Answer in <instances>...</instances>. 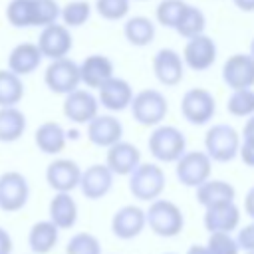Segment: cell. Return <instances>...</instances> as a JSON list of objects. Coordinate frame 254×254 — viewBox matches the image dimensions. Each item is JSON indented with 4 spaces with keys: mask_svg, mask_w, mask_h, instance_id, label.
I'll return each instance as SVG.
<instances>
[{
    "mask_svg": "<svg viewBox=\"0 0 254 254\" xmlns=\"http://www.w3.org/2000/svg\"><path fill=\"white\" fill-rule=\"evenodd\" d=\"M145 218H147V224L151 226V230L163 238L177 236L185 226L181 208L167 198L151 200V206L145 210Z\"/></svg>",
    "mask_w": 254,
    "mask_h": 254,
    "instance_id": "cell-1",
    "label": "cell"
},
{
    "mask_svg": "<svg viewBox=\"0 0 254 254\" xmlns=\"http://www.w3.org/2000/svg\"><path fill=\"white\" fill-rule=\"evenodd\" d=\"M238 149H240V135L228 123H216L204 135V153L208 155L210 161L228 163L236 159Z\"/></svg>",
    "mask_w": 254,
    "mask_h": 254,
    "instance_id": "cell-2",
    "label": "cell"
},
{
    "mask_svg": "<svg viewBox=\"0 0 254 254\" xmlns=\"http://www.w3.org/2000/svg\"><path fill=\"white\" fill-rule=\"evenodd\" d=\"M149 151L161 163H175L187 151L185 133L173 125H157L149 135Z\"/></svg>",
    "mask_w": 254,
    "mask_h": 254,
    "instance_id": "cell-3",
    "label": "cell"
},
{
    "mask_svg": "<svg viewBox=\"0 0 254 254\" xmlns=\"http://www.w3.org/2000/svg\"><path fill=\"white\" fill-rule=\"evenodd\" d=\"M129 190L139 200H155L165 189V173L155 163H139L129 173Z\"/></svg>",
    "mask_w": 254,
    "mask_h": 254,
    "instance_id": "cell-4",
    "label": "cell"
},
{
    "mask_svg": "<svg viewBox=\"0 0 254 254\" xmlns=\"http://www.w3.org/2000/svg\"><path fill=\"white\" fill-rule=\"evenodd\" d=\"M133 119L141 125H159L169 111L167 97L157 89H143L131 99Z\"/></svg>",
    "mask_w": 254,
    "mask_h": 254,
    "instance_id": "cell-5",
    "label": "cell"
},
{
    "mask_svg": "<svg viewBox=\"0 0 254 254\" xmlns=\"http://www.w3.org/2000/svg\"><path fill=\"white\" fill-rule=\"evenodd\" d=\"M44 83L52 93L65 95L79 87V64H75L71 58H60L52 60L50 65L44 71Z\"/></svg>",
    "mask_w": 254,
    "mask_h": 254,
    "instance_id": "cell-6",
    "label": "cell"
},
{
    "mask_svg": "<svg viewBox=\"0 0 254 254\" xmlns=\"http://www.w3.org/2000/svg\"><path fill=\"white\" fill-rule=\"evenodd\" d=\"M30 198L28 179L20 171H6L0 175V210L18 212Z\"/></svg>",
    "mask_w": 254,
    "mask_h": 254,
    "instance_id": "cell-7",
    "label": "cell"
},
{
    "mask_svg": "<svg viewBox=\"0 0 254 254\" xmlns=\"http://www.w3.org/2000/svg\"><path fill=\"white\" fill-rule=\"evenodd\" d=\"M36 46H38L42 58H48L52 62V60L65 58L71 52L73 38H71V32H69L67 26L54 22V24L44 26L40 30V36H38Z\"/></svg>",
    "mask_w": 254,
    "mask_h": 254,
    "instance_id": "cell-8",
    "label": "cell"
},
{
    "mask_svg": "<svg viewBox=\"0 0 254 254\" xmlns=\"http://www.w3.org/2000/svg\"><path fill=\"white\" fill-rule=\"evenodd\" d=\"M183 117L192 125H204L214 117L216 101L210 91L202 87H190L181 99Z\"/></svg>",
    "mask_w": 254,
    "mask_h": 254,
    "instance_id": "cell-9",
    "label": "cell"
},
{
    "mask_svg": "<svg viewBox=\"0 0 254 254\" xmlns=\"http://www.w3.org/2000/svg\"><path fill=\"white\" fill-rule=\"evenodd\" d=\"M210 163L212 161L204 151H185L177 159V179L185 187H198L210 179Z\"/></svg>",
    "mask_w": 254,
    "mask_h": 254,
    "instance_id": "cell-10",
    "label": "cell"
},
{
    "mask_svg": "<svg viewBox=\"0 0 254 254\" xmlns=\"http://www.w3.org/2000/svg\"><path fill=\"white\" fill-rule=\"evenodd\" d=\"M62 111L65 115V119H69L71 123L77 125H87L99 111V101L97 97L89 91V89H73L69 93H65Z\"/></svg>",
    "mask_w": 254,
    "mask_h": 254,
    "instance_id": "cell-11",
    "label": "cell"
},
{
    "mask_svg": "<svg viewBox=\"0 0 254 254\" xmlns=\"http://www.w3.org/2000/svg\"><path fill=\"white\" fill-rule=\"evenodd\" d=\"M216 60V44L210 36L198 34L194 38H189L183 50V62L192 71H204L208 69Z\"/></svg>",
    "mask_w": 254,
    "mask_h": 254,
    "instance_id": "cell-12",
    "label": "cell"
},
{
    "mask_svg": "<svg viewBox=\"0 0 254 254\" xmlns=\"http://www.w3.org/2000/svg\"><path fill=\"white\" fill-rule=\"evenodd\" d=\"M222 79L230 89L254 85V58L250 54H234L222 65Z\"/></svg>",
    "mask_w": 254,
    "mask_h": 254,
    "instance_id": "cell-13",
    "label": "cell"
},
{
    "mask_svg": "<svg viewBox=\"0 0 254 254\" xmlns=\"http://www.w3.org/2000/svg\"><path fill=\"white\" fill-rule=\"evenodd\" d=\"M81 177V169L71 159H56L46 169V183L56 192H71L77 189Z\"/></svg>",
    "mask_w": 254,
    "mask_h": 254,
    "instance_id": "cell-14",
    "label": "cell"
},
{
    "mask_svg": "<svg viewBox=\"0 0 254 254\" xmlns=\"http://www.w3.org/2000/svg\"><path fill=\"white\" fill-rule=\"evenodd\" d=\"M133 87L129 81L121 77H109L103 85L97 87V101L103 105L107 111H123L131 105L133 99Z\"/></svg>",
    "mask_w": 254,
    "mask_h": 254,
    "instance_id": "cell-15",
    "label": "cell"
},
{
    "mask_svg": "<svg viewBox=\"0 0 254 254\" xmlns=\"http://www.w3.org/2000/svg\"><path fill=\"white\" fill-rule=\"evenodd\" d=\"M113 173L109 171L107 165H91L87 167L85 171H81V177H79V190L85 198L89 200H97V198H103L111 187H113Z\"/></svg>",
    "mask_w": 254,
    "mask_h": 254,
    "instance_id": "cell-16",
    "label": "cell"
},
{
    "mask_svg": "<svg viewBox=\"0 0 254 254\" xmlns=\"http://www.w3.org/2000/svg\"><path fill=\"white\" fill-rule=\"evenodd\" d=\"M145 224H147L145 210L141 206H137V204L121 206L111 218V230L121 240H131V238L139 236L143 232Z\"/></svg>",
    "mask_w": 254,
    "mask_h": 254,
    "instance_id": "cell-17",
    "label": "cell"
},
{
    "mask_svg": "<svg viewBox=\"0 0 254 254\" xmlns=\"http://www.w3.org/2000/svg\"><path fill=\"white\" fill-rule=\"evenodd\" d=\"M153 71H155V77L159 79V83L177 85L183 79L185 62L175 50L163 48L153 56Z\"/></svg>",
    "mask_w": 254,
    "mask_h": 254,
    "instance_id": "cell-18",
    "label": "cell"
},
{
    "mask_svg": "<svg viewBox=\"0 0 254 254\" xmlns=\"http://www.w3.org/2000/svg\"><path fill=\"white\" fill-rule=\"evenodd\" d=\"M123 137V125L113 115H95L87 123V139L95 147H111L113 143L121 141Z\"/></svg>",
    "mask_w": 254,
    "mask_h": 254,
    "instance_id": "cell-19",
    "label": "cell"
},
{
    "mask_svg": "<svg viewBox=\"0 0 254 254\" xmlns=\"http://www.w3.org/2000/svg\"><path fill=\"white\" fill-rule=\"evenodd\" d=\"M202 224L208 232H232L240 224V210L234 204V200L208 206Z\"/></svg>",
    "mask_w": 254,
    "mask_h": 254,
    "instance_id": "cell-20",
    "label": "cell"
},
{
    "mask_svg": "<svg viewBox=\"0 0 254 254\" xmlns=\"http://www.w3.org/2000/svg\"><path fill=\"white\" fill-rule=\"evenodd\" d=\"M139 163H141V153L133 143L117 141L111 147H107L105 165L113 175H129Z\"/></svg>",
    "mask_w": 254,
    "mask_h": 254,
    "instance_id": "cell-21",
    "label": "cell"
},
{
    "mask_svg": "<svg viewBox=\"0 0 254 254\" xmlns=\"http://www.w3.org/2000/svg\"><path fill=\"white\" fill-rule=\"evenodd\" d=\"M113 77V62L103 54H91L79 64V79L83 85L97 89Z\"/></svg>",
    "mask_w": 254,
    "mask_h": 254,
    "instance_id": "cell-22",
    "label": "cell"
},
{
    "mask_svg": "<svg viewBox=\"0 0 254 254\" xmlns=\"http://www.w3.org/2000/svg\"><path fill=\"white\" fill-rule=\"evenodd\" d=\"M42 54L38 50L36 44L32 42H22L18 46L12 48V52L8 54V69L16 75H30L34 73L40 64H42Z\"/></svg>",
    "mask_w": 254,
    "mask_h": 254,
    "instance_id": "cell-23",
    "label": "cell"
},
{
    "mask_svg": "<svg viewBox=\"0 0 254 254\" xmlns=\"http://www.w3.org/2000/svg\"><path fill=\"white\" fill-rule=\"evenodd\" d=\"M34 143L36 147L46 153V155H58L65 149V143H67V133L65 129L56 123V121H44L36 133H34Z\"/></svg>",
    "mask_w": 254,
    "mask_h": 254,
    "instance_id": "cell-24",
    "label": "cell"
},
{
    "mask_svg": "<svg viewBox=\"0 0 254 254\" xmlns=\"http://www.w3.org/2000/svg\"><path fill=\"white\" fill-rule=\"evenodd\" d=\"M50 220L60 228L67 230L77 222V202L73 200L71 192H56L48 206Z\"/></svg>",
    "mask_w": 254,
    "mask_h": 254,
    "instance_id": "cell-25",
    "label": "cell"
},
{
    "mask_svg": "<svg viewBox=\"0 0 254 254\" xmlns=\"http://www.w3.org/2000/svg\"><path fill=\"white\" fill-rule=\"evenodd\" d=\"M58 240H60V228L50 218L34 222L28 232V246H30V252H34V254L52 252L56 248Z\"/></svg>",
    "mask_w": 254,
    "mask_h": 254,
    "instance_id": "cell-26",
    "label": "cell"
},
{
    "mask_svg": "<svg viewBox=\"0 0 254 254\" xmlns=\"http://www.w3.org/2000/svg\"><path fill=\"white\" fill-rule=\"evenodd\" d=\"M4 16L12 28H38V0H10Z\"/></svg>",
    "mask_w": 254,
    "mask_h": 254,
    "instance_id": "cell-27",
    "label": "cell"
},
{
    "mask_svg": "<svg viewBox=\"0 0 254 254\" xmlns=\"http://www.w3.org/2000/svg\"><path fill=\"white\" fill-rule=\"evenodd\" d=\"M234 187L226 181H210L206 179L202 185L196 187V200L198 204H202L204 208L220 204V202H230L234 200Z\"/></svg>",
    "mask_w": 254,
    "mask_h": 254,
    "instance_id": "cell-28",
    "label": "cell"
},
{
    "mask_svg": "<svg viewBox=\"0 0 254 254\" xmlns=\"http://www.w3.org/2000/svg\"><path fill=\"white\" fill-rule=\"evenodd\" d=\"M26 115L18 109V105L12 107H0V141L2 143H14L22 139L26 133Z\"/></svg>",
    "mask_w": 254,
    "mask_h": 254,
    "instance_id": "cell-29",
    "label": "cell"
},
{
    "mask_svg": "<svg viewBox=\"0 0 254 254\" xmlns=\"http://www.w3.org/2000/svg\"><path fill=\"white\" fill-rule=\"evenodd\" d=\"M123 34L133 46H149L155 40V24L147 16H133L123 24Z\"/></svg>",
    "mask_w": 254,
    "mask_h": 254,
    "instance_id": "cell-30",
    "label": "cell"
},
{
    "mask_svg": "<svg viewBox=\"0 0 254 254\" xmlns=\"http://www.w3.org/2000/svg\"><path fill=\"white\" fill-rule=\"evenodd\" d=\"M204 26H206V18H204L202 10L196 8V6L187 4L179 22H177V26H175V30H177L179 36L189 40V38H194L198 34H204Z\"/></svg>",
    "mask_w": 254,
    "mask_h": 254,
    "instance_id": "cell-31",
    "label": "cell"
},
{
    "mask_svg": "<svg viewBox=\"0 0 254 254\" xmlns=\"http://www.w3.org/2000/svg\"><path fill=\"white\" fill-rule=\"evenodd\" d=\"M24 97L22 77L12 73L10 69H0V107L18 105Z\"/></svg>",
    "mask_w": 254,
    "mask_h": 254,
    "instance_id": "cell-32",
    "label": "cell"
},
{
    "mask_svg": "<svg viewBox=\"0 0 254 254\" xmlns=\"http://www.w3.org/2000/svg\"><path fill=\"white\" fill-rule=\"evenodd\" d=\"M91 16V4L87 0H71L64 8H60V18L67 28L83 26Z\"/></svg>",
    "mask_w": 254,
    "mask_h": 254,
    "instance_id": "cell-33",
    "label": "cell"
},
{
    "mask_svg": "<svg viewBox=\"0 0 254 254\" xmlns=\"http://www.w3.org/2000/svg\"><path fill=\"white\" fill-rule=\"evenodd\" d=\"M226 107L234 117H250L254 113V89L252 87L232 89Z\"/></svg>",
    "mask_w": 254,
    "mask_h": 254,
    "instance_id": "cell-34",
    "label": "cell"
},
{
    "mask_svg": "<svg viewBox=\"0 0 254 254\" xmlns=\"http://www.w3.org/2000/svg\"><path fill=\"white\" fill-rule=\"evenodd\" d=\"M185 6H187L185 0H161L157 10H155V18H157V22L161 26L175 30V26H177Z\"/></svg>",
    "mask_w": 254,
    "mask_h": 254,
    "instance_id": "cell-35",
    "label": "cell"
},
{
    "mask_svg": "<svg viewBox=\"0 0 254 254\" xmlns=\"http://www.w3.org/2000/svg\"><path fill=\"white\" fill-rule=\"evenodd\" d=\"M65 254H101V244L93 234L77 232L67 240Z\"/></svg>",
    "mask_w": 254,
    "mask_h": 254,
    "instance_id": "cell-36",
    "label": "cell"
},
{
    "mask_svg": "<svg viewBox=\"0 0 254 254\" xmlns=\"http://www.w3.org/2000/svg\"><path fill=\"white\" fill-rule=\"evenodd\" d=\"M206 250L208 254H238V244L230 232H210Z\"/></svg>",
    "mask_w": 254,
    "mask_h": 254,
    "instance_id": "cell-37",
    "label": "cell"
},
{
    "mask_svg": "<svg viewBox=\"0 0 254 254\" xmlns=\"http://www.w3.org/2000/svg\"><path fill=\"white\" fill-rule=\"evenodd\" d=\"M95 12L105 20H123L129 12V0H95Z\"/></svg>",
    "mask_w": 254,
    "mask_h": 254,
    "instance_id": "cell-38",
    "label": "cell"
},
{
    "mask_svg": "<svg viewBox=\"0 0 254 254\" xmlns=\"http://www.w3.org/2000/svg\"><path fill=\"white\" fill-rule=\"evenodd\" d=\"M236 244H238V250H246V252H252L254 250V220L246 226H242L238 230V236L234 238Z\"/></svg>",
    "mask_w": 254,
    "mask_h": 254,
    "instance_id": "cell-39",
    "label": "cell"
},
{
    "mask_svg": "<svg viewBox=\"0 0 254 254\" xmlns=\"http://www.w3.org/2000/svg\"><path fill=\"white\" fill-rule=\"evenodd\" d=\"M238 155H240V159H242L244 165L254 167V145H248V143H242V141H240Z\"/></svg>",
    "mask_w": 254,
    "mask_h": 254,
    "instance_id": "cell-40",
    "label": "cell"
},
{
    "mask_svg": "<svg viewBox=\"0 0 254 254\" xmlns=\"http://www.w3.org/2000/svg\"><path fill=\"white\" fill-rule=\"evenodd\" d=\"M12 248L14 244H12L10 232L4 226H0V254H12Z\"/></svg>",
    "mask_w": 254,
    "mask_h": 254,
    "instance_id": "cell-41",
    "label": "cell"
},
{
    "mask_svg": "<svg viewBox=\"0 0 254 254\" xmlns=\"http://www.w3.org/2000/svg\"><path fill=\"white\" fill-rule=\"evenodd\" d=\"M242 143H248V145H254V113L248 117L244 129H242Z\"/></svg>",
    "mask_w": 254,
    "mask_h": 254,
    "instance_id": "cell-42",
    "label": "cell"
},
{
    "mask_svg": "<svg viewBox=\"0 0 254 254\" xmlns=\"http://www.w3.org/2000/svg\"><path fill=\"white\" fill-rule=\"evenodd\" d=\"M244 210H246V214L254 220V187L246 192V196H244Z\"/></svg>",
    "mask_w": 254,
    "mask_h": 254,
    "instance_id": "cell-43",
    "label": "cell"
},
{
    "mask_svg": "<svg viewBox=\"0 0 254 254\" xmlns=\"http://www.w3.org/2000/svg\"><path fill=\"white\" fill-rule=\"evenodd\" d=\"M232 2L242 12H254V0H232Z\"/></svg>",
    "mask_w": 254,
    "mask_h": 254,
    "instance_id": "cell-44",
    "label": "cell"
},
{
    "mask_svg": "<svg viewBox=\"0 0 254 254\" xmlns=\"http://www.w3.org/2000/svg\"><path fill=\"white\" fill-rule=\"evenodd\" d=\"M187 254H208V250H206V246H202V244H192V246L187 250Z\"/></svg>",
    "mask_w": 254,
    "mask_h": 254,
    "instance_id": "cell-45",
    "label": "cell"
},
{
    "mask_svg": "<svg viewBox=\"0 0 254 254\" xmlns=\"http://www.w3.org/2000/svg\"><path fill=\"white\" fill-rule=\"evenodd\" d=\"M250 56H252V58H254V40H252V42H250Z\"/></svg>",
    "mask_w": 254,
    "mask_h": 254,
    "instance_id": "cell-46",
    "label": "cell"
},
{
    "mask_svg": "<svg viewBox=\"0 0 254 254\" xmlns=\"http://www.w3.org/2000/svg\"><path fill=\"white\" fill-rule=\"evenodd\" d=\"M246 254H254V250H252V252H246Z\"/></svg>",
    "mask_w": 254,
    "mask_h": 254,
    "instance_id": "cell-47",
    "label": "cell"
},
{
    "mask_svg": "<svg viewBox=\"0 0 254 254\" xmlns=\"http://www.w3.org/2000/svg\"><path fill=\"white\" fill-rule=\"evenodd\" d=\"M165 254H173V252H165Z\"/></svg>",
    "mask_w": 254,
    "mask_h": 254,
    "instance_id": "cell-48",
    "label": "cell"
},
{
    "mask_svg": "<svg viewBox=\"0 0 254 254\" xmlns=\"http://www.w3.org/2000/svg\"><path fill=\"white\" fill-rule=\"evenodd\" d=\"M30 254H34V252H30Z\"/></svg>",
    "mask_w": 254,
    "mask_h": 254,
    "instance_id": "cell-49",
    "label": "cell"
}]
</instances>
